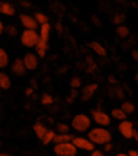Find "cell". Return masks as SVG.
I'll return each instance as SVG.
<instances>
[{"label": "cell", "instance_id": "1", "mask_svg": "<svg viewBox=\"0 0 138 156\" xmlns=\"http://www.w3.org/2000/svg\"><path fill=\"white\" fill-rule=\"evenodd\" d=\"M88 140L94 145H105L106 142H111L112 140V133L109 131L106 127L97 126L94 129L88 130Z\"/></svg>", "mask_w": 138, "mask_h": 156}, {"label": "cell", "instance_id": "2", "mask_svg": "<svg viewBox=\"0 0 138 156\" xmlns=\"http://www.w3.org/2000/svg\"><path fill=\"white\" fill-rule=\"evenodd\" d=\"M71 127L77 133H86L91 129V124H93V120L86 113H77L72 118L71 122Z\"/></svg>", "mask_w": 138, "mask_h": 156}, {"label": "cell", "instance_id": "3", "mask_svg": "<svg viewBox=\"0 0 138 156\" xmlns=\"http://www.w3.org/2000/svg\"><path fill=\"white\" fill-rule=\"evenodd\" d=\"M90 118L95 124H98V126H101V127H108L112 122L111 115L106 113L105 111H102V109H100V108L91 109V116Z\"/></svg>", "mask_w": 138, "mask_h": 156}, {"label": "cell", "instance_id": "4", "mask_svg": "<svg viewBox=\"0 0 138 156\" xmlns=\"http://www.w3.org/2000/svg\"><path fill=\"white\" fill-rule=\"evenodd\" d=\"M39 41V32L32 29H24V32L21 33V43L27 48L36 47V44Z\"/></svg>", "mask_w": 138, "mask_h": 156}, {"label": "cell", "instance_id": "5", "mask_svg": "<svg viewBox=\"0 0 138 156\" xmlns=\"http://www.w3.org/2000/svg\"><path fill=\"white\" fill-rule=\"evenodd\" d=\"M54 153L57 156H76L77 149L72 142H64L54 145Z\"/></svg>", "mask_w": 138, "mask_h": 156}, {"label": "cell", "instance_id": "6", "mask_svg": "<svg viewBox=\"0 0 138 156\" xmlns=\"http://www.w3.org/2000/svg\"><path fill=\"white\" fill-rule=\"evenodd\" d=\"M72 144L76 147V149H82V151H87V152H91V151L95 149V145L90 141L86 137H73L72 138Z\"/></svg>", "mask_w": 138, "mask_h": 156}, {"label": "cell", "instance_id": "7", "mask_svg": "<svg viewBox=\"0 0 138 156\" xmlns=\"http://www.w3.org/2000/svg\"><path fill=\"white\" fill-rule=\"evenodd\" d=\"M97 91H98V84L97 83H90V84H87V86L83 87V91H82V94H80V100L84 101V102H87V101H90L91 98L94 97Z\"/></svg>", "mask_w": 138, "mask_h": 156}, {"label": "cell", "instance_id": "8", "mask_svg": "<svg viewBox=\"0 0 138 156\" xmlns=\"http://www.w3.org/2000/svg\"><path fill=\"white\" fill-rule=\"evenodd\" d=\"M134 126L130 120H122V123H119V133L122 136L127 140H131L133 138V134H134Z\"/></svg>", "mask_w": 138, "mask_h": 156}, {"label": "cell", "instance_id": "9", "mask_svg": "<svg viewBox=\"0 0 138 156\" xmlns=\"http://www.w3.org/2000/svg\"><path fill=\"white\" fill-rule=\"evenodd\" d=\"M22 62H24L27 71H35L39 65V57L35 53H27L22 58Z\"/></svg>", "mask_w": 138, "mask_h": 156}, {"label": "cell", "instance_id": "10", "mask_svg": "<svg viewBox=\"0 0 138 156\" xmlns=\"http://www.w3.org/2000/svg\"><path fill=\"white\" fill-rule=\"evenodd\" d=\"M19 21L22 27L25 29H32V30H37L39 24L36 22V20L32 17V15H28V14H21L19 15Z\"/></svg>", "mask_w": 138, "mask_h": 156}, {"label": "cell", "instance_id": "11", "mask_svg": "<svg viewBox=\"0 0 138 156\" xmlns=\"http://www.w3.org/2000/svg\"><path fill=\"white\" fill-rule=\"evenodd\" d=\"M11 71L15 76H24L27 73V68H25L22 58H15L11 64Z\"/></svg>", "mask_w": 138, "mask_h": 156}, {"label": "cell", "instance_id": "12", "mask_svg": "<svg viewBox=\"0 0 138 156\" xmlns=\"http://www.w3.org/2000/svg\"><path fill=\"white\" fill-rule=\"evenodd\" d=\"M35 48H36V55H37L39 58H44L46 54H47V51H48V41H44V40H40V39H39V41H37Z\"/></svg>", "mask_w": 138, "mask_h": 156}, {"label": "cell", "instance_id": "13", "mask_svg": "<svg viewBox=\"0 0 138 156\" xmlns=\"http://www.w3.org/2000/svg\"><path fill=\"white\" fill-rule=\"evenodd\" d=\"M0 14L7 15V17H12L15 15V7L9 2H2L0 4Z\"/></svg>", "mask_w": 138, "mask_h": 156}, {"label": "cell", "instance_id": "14", "mask_svg": "<svg viewBox=\"0 0 138 156\" xmlns=\"http://www.w3.org/2000/svg\"><path fill=\"white\" fill-rule=\"evenodd\" d=\"M88 46H90V48L94 51L97 55H100V57H106V53H108V51H106L105 46H102L100 41H91Z\"/></svg>", "mask_w": 138, "mask_h": 156}, {"label": "cell", "instance_id": "15", "mask_svg": "<svg viewBox=\"0 0 138 156\" xmlns=\"http://www.w3.org/2000/svg\"><path fill=\"white\" fill-rule=\"evenodd\" d=\"M47 127L44 126L43 123H40V122H36L35 124H33V131H35V134H36V137H37L39 140H43V137H44V134L47 133Z\"/></svg>", "mask_w": 138, "mask_h": 156}, {"label": "cell", "instance_id": "16", "mask_svg": "<svg viewBox=\"0 0 138 156\" xmlns=\"http://www.w3.org/2000/svg\"><path fill=\"white\" fill-rule=\"evenodd\" d=\"M50 33H51V25L50 24L40 25V32H39V39H40V40L48 41V39H50Z\"/></svg>", "mask_w": 138, "mask_h": 156}, {"label": "cell", "instance_id": "17", "mask_svg": "<svg viewBox=\"0 0 138 156\" xmlns=\"http://www.w3.org/2000/svg\"><path fill=\"white\" fill-rule=\"evenodd\" d=\"M11 87V79L6 72H0V90H9Z\"/></svg>", "mask_w": 138, "mask_h": 156}, {"label": "cell", "instance_id": "18", "mask_svg": "<svg viewBox=\"0 0 138 156\" xmlns=\"http://www.w3.org/2000/svg\"><path fill=\"white\" fill-rule=\"evenodd\" d=\"M10 64V55L4 48L0 47V68H7Z\"/></svg>", "mask_w": 138, "mask_h": 156}, {"label": "cell", "instance_id": "19", "mask_svg": "<svg viewBox=\"0 0 138 156\" xmlns=\"http://www.w3.org/2000/svg\"><path fill=\"white\" fill-rule=\"evenodd\" d=\"M73 136L72 134H55V138H54V144H64V142H72Z\"/></svg>", "mask_w": 138, "mask_h": 156}, {"label": "cell", "instance_id": "20", "mask_svg": "<svg viewBox=\"0 0 138 156\" xmlns=\"http://www.w3.org/2000/svg\"><path fill=\"white\" fill-rule=\"evenodd\" d=\"M111 118L112 119H116V120H126V118H127V115L122 111L120 108H113L111 111Z\"/></svg>", "mask_w": 138, "mask_h": 156}, {"label": "cell", "instance_id": "21", "mask_svg": "<svg viewBox=\"0 0 138 156\" xmlns=\"http://www.w3.org/2000/svg\"><path fill=\"white\" fill-rule=\"evenodd\" d=\"M55 130H47V133L44 134L43 140H41V142H43V145H50L51 142H54V138H55Z\"/></svg>", "mask_w": 138, "mask_h": 156}, {"label": "cell", "instance_id": "22", "mask_svg": "<svg viewBox=\"0 0 138 156\" xmlns=\"http://www.w3.org/2000/svg\"><path fill=\"white\" fill-rule=\"evenodd\" d=\"M120 109L126 113V115H131V113L135 111V106H134V104H133L131 101H123V102H122Z\"/></svg>", "mask_w": 138, "mask_h": 156}, {"label": "cell", "instance_id": "23", "mask_svg": "<svg viewBox=\"0 0 138 156\" xmlns=\"http://www.w3.org/2000/svg\"><path fill=\"white\" fill-rule=\"evenodd\" d=\"M116 33H118L122 39L130 37V29L126 27V25H119V27H116Z\"/></svg>", "mask_w": 138, "mask_h": 156}, {"label": "cell", "instance_id": "24", "mask_svg": "<svg viewBox=\"0 0 138 156\" xmlns=\"http://www.w3.org/2000/svg\"><path fill=\"white\" fill-rule=\"evenodd\" d=\"M112 22H113L115 25H123L124 22H126V15L122 14V12H115L113 17H112Z\"/></svg>", "mask_w": 138, "mask_h": 156}, {"label": "cell", "instance_id": "25", "mask_svg": "<svg viewBox=\"0 0 138 156\" xmlns=\"http://www.w3.org/2000/svg\"><path fill=\"white\" fill-rule=\"evenodd\" d=\"M33 18L36 20V22H37L39 25H44V24H48V17L44 12H36L35 15H33Z\"/></svg>", "mask_w": 138, "mask_h": 156}, {"label": "cell", "instance_id": "26", "mask_svg": "<svg viewBox=\"0 0 138 156\" xmlns=\"http://www.w3.org/2000/svg\"><path fill=\"white\" fill-rule=\"evenodd\" d=\"M69 131H71V126L68 123H58L57 124V129H55L57 134H68Z\"/></svg>", "mask_w": 138, "mask_h": 156}, {"label": "cell", "instance_id": "27", "mask_svg": "<svg viewBox=\"0 0 138 156\" xmlns=\"http://www.w3.org/2000/svg\"><path fill=\"white\" fill-rule=\"evenodd\" d=\"M40 104L41 105H53L54 104V97L46 93V94H43L40 97Z\"/></svg>", "mask_w": 138, "mask_h": 156}, {"label": "cell", "instance_id": "28", "mask_svg": "<svg viewBox=\"0 0 138 156\" xmlns=\"http://www.w3.org/2000/svg\"><path fill=\"white\" fill-rule=\"evenodd\" d=\"M4 32H6L9 36L14 37V36L18 35V28L15 27V25H7V27H4Z\"/></svg>", "mask_w": 138, "mask_h": 156}, {"label": "cell", "instance_id": "29", "mask_svg": "<svg viewBox=\"0 0 138 156\" xmlns=\"http://www.w3.org/2000/svg\"><path fill=\"white\" fill-rule=\"evenodd\" d=\"M69 86H71L73 90H77V88L82 87V79L77 76H73L71 80H69Z\"/></svg>", "mask_w": 138, "mask_h": 156}, {"label": "cell", "instance_id": "30", "mask_svg": "<svg viewBox=\"0 0 138 156\" xmlns=\"http://www.w3.org/2000/svg\"><path fill=\"white\" fill-rule=\"evenodd\" d=\"M86 61H87V64H88L87 72H94L95 69H97V65H95V62L93 61V58H91V57H87V58H86Z\"/></svg>", "mask_w": 138, "mask_h": 156}, {"label": "cell", "instance_id": "31", "mask_svg": "<svg viewBox=\"0 0 138 156\" xmlns=\"http://www.w3.org/2000/svg\"><path fill=\"white\" fill-rule=\"evenodd\" d=\"M77 95H79V91H77V90H72V93L69 94V97L66 98V102L68 104H73L75 100L77 98Z\"/></svg>", "mask_w": 138, "mask_h": 156}, {"label": "cell", "instance_id": "32", "mask_svg": "<svg viewBox=\"0 0 138 156\" xmlns=\"http://www.w3.org/2000/svg\"><path fill=\"white\" fill-rule=\"evenodd\" d=\"M33 94H35V88L33 87H27L25 88V95H27V97H32Z\"/></svg>", "mask_w": 138, "mask_h": 156}, {"label": "cell", "instance_id": "33", "mask_svg": "<svg viewBox=\"0 0 138 156\" xmlns=\"http://www.w3.org/2000/svg\"><path fill=\"white\" fill-rule=\"evenodd\" d=\"M91 156H105V155H104V151L94 149V151H91Z\"/></svg>", "mask_w": 138, "mask_h": 156}, {"label": "cell", "instance_id": "34", "mask_svg": "<svg viewBox=\"0 0 138 156\" xmlns=\"http://www.w3.org/2000/svg\"><path fill=\"white\" fill-rule=\"evenodd\" d=\"M104 149H105V152H111V151L113 149V145H112L111 142H106V144L104 145Z\"/></svg>", "mask_w": 138, "mask_h": 156}, {"label": "cell", "instance_id": "35", "mask_svg": "<svg viewBox=\"0 0 138 156\" xmlns=\"http://www.w3.org/2000/svg\"><path fill=\"white\" fill-rule=\"evenodd\" d=\"M21 6L24 7V9H30V7H32V4H30L29 2H27V0H22V2H21Z\"/></svg>", "mask_w": 138, "mask_h": 156}, {"label": "cell", "instance_id": "36", "mask_svg": "<svg viewBox=\"0 0 138 156\" xmlns=\"http://www.w3.org/2000/svg\"><path fill=\"white\" fill-rule=\"evenodd\" d=\"M91 21H93V22H95V27H100V25H101V22H100V20H98L97 15H93V17H91Z\"/></svg>", "mask_w": 138, "mask_h": 156}, {"label": "cell", "instance_id": "37", "mask_svg": "<svg viewBox=\"0 0 138 156\" xmlns=\"http://www.w3.org/2000/svg\"><path fill=\"white\" fill-rule=\"evenodd\" d=\"M131 57H133V59H134V61L138 62V51L137 50H133L131 51Z\"/></svg>", "mask_w": 138, "mask_h": 156}, {"label": "cell", "instance_id": "38", "mask_svg": "<svg viewBox=\"0 0 138 156\" xmlns=\"http://www.w3.org/2000/svg\"><path fill=\"white\" fill-rule=\"evenodd\" d=\"M127 155H129V156H138V151H135V149H130Z\"/></svg>", "mask_w": 138, "mask_h": 156}, {"label": "cell", "instance_id": "39", "mask_svg": "<svg viewBox=\"0 0 138 156\" xmlns=\"http://www.w3.org/2000/svg\"><path fill=\"white\" fill-rule=\"evenodd\" d=\"M108 79H109V83H111V84H118V82H116V79H115L113 76H109Z\"/></svg>", "mask_w": 138, "mask_h": 156}, {"label": "cell", "instance_id": "40", "mask_svg": "<svg viewBox=\"0 0 138 156\" xmlns=\"http://www.w3.org/2000/svg\"><path fill=\"white\" fill-rule=\"evenodd\" d=\"M3 32H4V24L2 22V20H0V36L3 35Z\"/></svg>", "mask_w": 138, "mask_h": 156}, {"label": "cell", "instance_id": "41", "mask_svg": "<svg viewBox=\"0 0 138 156\" xmlns=\"http://www.w3.org/2000/svg\"><path fill=\"white\" fill-rule=\"evenodd\" d=\"M133 138L138 142V130H134V134H133Z\"/></svg>", "mask_w": 138, "mask_h": 156}, {"label": "cell", "instance_id": "42", "mask_svg": "<svg viewBox=\"0 0 138 156\" xmlns=\"http://www.w3.org/2000/svg\"><path fill=\"white\" fill-rule=\"evenodd\" d=\"M119 4H122V6H126L127 4V0H116Z\"/></svg>", "mask_w": 138, "mask_h": 156}, {"label": "cell", "instance_id": "43", "mask_svg": "<svg viewBox=\"0 0 138 156\" xmlns=\"http://www.w3.org/2000/svg\"><path fill=\"white\" fill-rule=\"evenodd\" d=\"M57 30H58V32L59 30H62V25L59 24V22H57Z\"/></svg>", "mask_w": 138, "mask_h": 156}, {"label": "cell", "instance_id": "44", "mask_svg": "<svg viewBox=\"0 0 138 156\" xmlns=\"http://www.w3.org/2000/svg\"><path fill=\"white\" fill-rule=\"evenodd\" d=\"M116 156H129V155H127V153H116Z\"/></svg>", "mask_w": 138, "mask_h": 156}, {"label": "cell", "instance_id": "45", "mask_svg": "<svg viewBox=\"0 0 138 156\" xmlns=\"http://www.w3.org/2000/svg\"><path fill=\"white\" fill-rule=\"evenodd\" d=\"M0 156H12V155H10V153H0Z\"/></svg>", "mask_w": 138, "mask_h": 156}, {"label": "cell", "instance_id": "46", "mask_svg": "<svg viewBox=\"0 0 138 156\" xmlns=\"http://www.w3.org/2000/svg\"><path fill=\"white\" fill-rule=\"evenodd\" d=\"M135 82H138V73H135Z\"/></svg>", "mask_w": 138, "mask_h": 156}, {"label": "cell", "instance_id": "47", "mask_svg": "<svg viewBox=\"0 0 138 156\" xmlns=\"http://www.w3.org/2000/svg\"><path fill=\"white\" fill-rule=\"evenodd\" d=\"M0 98H2V90H0Z\"/></svg>", "mask_w": 138, "mask_h": 156}, {"label": "cell", "instance_id": "48", "mask_svg": "<svg viewBox=\"0 0 138 156\" xmlns=\"http://www.w3.org/2000/svg\"><path fill=\"white\" fill-rule=\"evenodd\" d=\"M0 4H2V0H0Z\"/></svg>", "mask_w": 138, "mask_h": 156}]
</instances>
